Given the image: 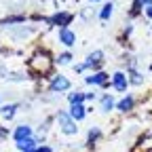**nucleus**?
I'll return each instance as SVG.
<instances>
[{"instance_id": "7ed1b4c3", "label": "nucleus", "mask_w": 152, "mask_h": 152, "mask_svg": "<svg viewBox=\"0 0 152 152\" xmlns=\"http://www.w3.org/2000/svg\"><path fill=\"white\" fill-rule=\"evenodd\" d=\"M49 89H51L53 93H59V91H68V89H70V80L66 78V76H55V78L51 80V85H49Z\"/></svg>"}, {"instance_id": "6e6552de", "label": "nucleus", "mask_w": 152, "mask_h": 152, "mask_svg": "<svg viewBox=\"0 0 152 152\" xmlns=\"http://www.w3.org/2000/svg\"><path fill=\"white\" fill-rule=\"evenodd\" d=\"M102 57H104V53H102V51H93V53L87 57L85 68H99V64H102Z\"/></svg>"}, {"instance_id": "b1692460", "label": "nucleus", "mask_w": 152, "mask_h": 152, "mask_svg": "<svg viewBox=\"0 0 152 152\" xmlns=\"http://www.w3.org/2000/svg\"><path fill=\"white\" fill-rule=\"evenodd\" d=\"M93 2H99V0H93Z\"/></svg>"}, {"instance_id": "f8f14e48", "label": "nucleus", "mask_w": 152, "mask_h": 152, "mask_svg": "<svg viewBox=\"0 0 152 152\" xmlns=\"http://www.w3.org/2000/svg\"><path fill=\"white\" fill-rule=\"evenodd\" d=\"M15 110H17L15 104H7V106L0 108V114H2L4 118H13V116H15Z\"/></svg>"}, {"instance_id": "20e7f679", "label": "nucleus", "mask_w": 152, "mask_h": 152, "mask_svg": "<svg viewBox=\"0 0 152 152\" xmlns=\"http://www.w3.org/2000/svg\"><path fill=\"white\" fill-rule=\"evenodd\" d=\"M59 42H61L64 47H72V45L76 42V34H74L70 28H61V30H59Z\"/></svg>"}, {"instance_id": "4468645a", "label": "nucleus", "mask_w": 152, "mask_h": 152, "mask_svg": "<svg viewBox=\"0 0 152 152\" xmlns=\"http://www.w3.org/2000/svg\"><path fill=\"white\" fill-rule=\"evenodd\" d=\"M112 9H114V4H112V2H108V4H104V7H102V11H99V19H102V21L110 19V15H112Z\"/></svg>"}, {"instance_id": "39448f33", "label": "nucleus", "mask_w": 152, "mask_h": 152, "mask_svg": "<svg viewBox=\"0 0 152 152\" xmlns=\"http://www.w3.org/2000/svg\"><path fill=\"white\" fill-rule=\"evenodd\" d=\"M49 21L53 23V26H61V28H68V23L72 21V15L70 13H55Z\"/></svg>"}, {"instance_id": "ddd939ff", "label": "nucleus", "mask_w": 152, "mask_h": 152, "mask_svg": "<svg viewBox=\"0 0 152 152\" xmlns=\"http://www.w3.org/2000/svg\"><path fill=\"white\" fill-rule=\"evenodd\" d=\"M112 108H114V97H112V95H104V97H102V110L110 112Z\"/></svg>"}, {"instance_id": "f257e3e1", "label": "nucleus", "mask_w": 152, "mask_h": 152, "mask_svg": "<svg viewBox=\"0 0 152 152\" xmlns=\"http://www.w3.org/2000/svg\"><path fill=\"white\" fill-rule=\"evenodd\" d=\"M57 125H59V129L66 133V135H74V133L78 131L74 118L70 116V112H57Z\"/></svg>"}, {"instance_id": "2eb2a0df", "label": "nucleus", "mask_w": 152, "mask_h": 152, "mask_svg": "<svg viewBox=\"0 0 152 152\" xmlns=\"http://www.w3.org/2000/svg\"><path fill=\"white\" fill-rule=\"evenodd\" d=\"M85 97H87V95L85 93H80V91H76V93H70V106H74V104H83L85 102Z\"/></svg>"}, {"instance_id": "9d476101", "label": "nucleus", "mask_w": 152, "mask_h": 152, "mask_svg": "<svg viewBox=\"0 0 152 152\" xmlns=\"http://www.w3.org/2000/svg\"><path fill=\"white\" fill-rule=\"evenodd\" d=\"M85 114H87V110H85L83 104H74V106L70 108V116H72L74 121H83V118H85Z\"/></svg>"}, {"instance_id": "5701e85b", "label": "nucleus", "mask_w": 152, "mask_h": 152, "mask_svg": "<svg viewBox=\"0 0 152 152\" xmlns=\"http://www.w3.org/2000/svg\"><path fill=\"white\" fill-rule=\"evenodd\" d=\"M0 135H7V131H4V129H0Z\"/></svg>"}, {"instance_id": "1a4fd4ad", "label": "nucleus", "mask_w": 152, "mask_h": 152, "mask_svg": "<svg viewBox=\"0 0 152 152\" xmlns=\"http://www.w3.org/2000/svg\"><path fill=\"white\" fill-rule=\"evenodd\" d=\"M17 148L21 150V152H34L38 146H36V140H34V137H28V140L17 142Z\"/></svg>"}, {"instance_id": "0eeeda50", "label": "nucleus", "mask_w": 152, "mask_h": 152, "mask_svg": "<svg viewBox=\"0 0 152 152\" xmlns=\"http://www.w3.org/2000/svg\"><path fill=\"white\" fill-rule=\"evenodd\" d=\"M89 85H108V74L106 72H95L91 76H87L85 78Z\"/></svg>"}, {"instance_id": "6ab92c4d", "label": "nucleus", "mask_w": 152, "mask_h": 152, "mask_svg": "<svg viewBox=\"0 0 152 152\" xmlns=\"http://www.w3.org/2000/svg\"><path fill=\"white\" fill-rule=\"evenodd\" d=\"M97 135H99V129H91L89 131V144H93V140L97 137Z\"/></svg>"}, {"instance_id": "4be33fe9", "label": "nucleus", "mask_w": 152, "mask_h": 152, "mask_svg": "<svg viewBox=\"0 0 152 152\" xmlns=\"http://www.w3.org/2000/svg\"><path fill=\"white\" fill-rule=\"evenodd\" d=\"M144 13H146V15L152 19V4H150V7H146V9H144Z\"/></svg>"}, {"instance_id": "9b49d317", "label": "nucleus", "mask_w": 152, "mask_h": 152, "mask_svg": "<svg viewBox=\"0 0 152 152\" xmlns=\"http://www.w3.org/2000/svg\"><path fill=\"white\" fill-rule=\"evenodd\" d=\"M133 104H135V99H133V95H125V97L116 104V108L121 110V112H129V110H133Z\"/></svg>"}, {"instance_id": "423d86ee", "label": "nucleus", "mask_w": 152, "mask_h": 152, "mask_svg": "<svg viewBox=\"0 0 152 152\" xmlns=\"http://www.w3.org/2000/svg\"><path fill=\"white\" fill-rule=\"evenodd\" d=\"M13 137H15V142H21V140L32 137V127H28V125H19V127L13 131Z\"/></svg>"}, {"instance_id": "aec40b11", "label": "nucleus", "mask_w": 152, "mask_h": 152, "mask_svg": "<svg viewBox=\"0 0 152 152\" xmlns=\"http://www.w3.org/2000/svg\"><path fill=\"white\" fill-rule=\"evenodd\" d=\"M17 21H23V17H11V19H7L4 23H17Z\"/></svg>"}, {"instance_id": "f03ea898", "label": "nucleus", "mask_w": 152, "mask_h": 152, "mask_svg": "<svg viewBox=\"0 0 152 152\" xmlns=\"http://www.w3.org/2000/svg\"><path fill=\"white\" fill-rule=\"evenodd\" d=\"M127 85H129V76H127L125 72H114V76H112V87L123 93V91H127Z\"/></svg>"}, {"instance_id": "412c9836", "label": "nucleus", "mask_w": 152, "mask_h": 152, "mask_svg": "<svg viewBox=\"0 0 152 152\" xmlns=\"http://www.w3.org/2000/svg\"><path fill=\"white\" fill-rule=\"evenodd\" d=\"M34 152H51V148H47V146H38Z\"/></svg>"}, {"instance_id": "dca6fc26", "label": "nucleus", "mask_w": 152, "mask_h": 152, "mask_svg": "<svg viewBox=\"0 0 152 152\" xmlns=\"http://www.w3.org/2000/svg\"><path fill=\"white\" fill-rule=\"evenodd\" d=\"M129 83H131V85H142L144 78H142V74H140V72L131 70V72H129Z\"/></svg>"}, {"instance_id": "f3484780", "label": "nucleus", "mask_w": 152, "mask_h": 152, "mask_svg": "<svg viewBox=\"0 0 152 152\" xmlns=\"http://www.w3.org/2000/svg\"><path fill=\"white\" fill-rule=\"evenodd\" d=\"M150 4H152V0H135V2H133V11L146 9V7H150Z\"/></svg>"}, {"instance_id": "a211bd4d", "label": "nucleus", "mask_w": 152, "mask_h": 152, "mask_svg": "<svg viewBox=\"0 0 152 152\" xmlns=\"http://www.w3.org/2000/svg\"><path fill=\"white\" fill-rule=\"evenodd\" d=\"M70 59H72L70 53H61L59 57H57V61H59V64H70Z\"/></svg>"}]
</instances>
